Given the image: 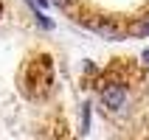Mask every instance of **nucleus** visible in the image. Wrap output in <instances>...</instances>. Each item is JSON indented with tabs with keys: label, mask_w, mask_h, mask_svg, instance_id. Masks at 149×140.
I'll return each mask as SVG.
<instances>
[{
	"label": "nucleus",
	"mask_w": 149,
	"mask_h": 140,
	"mask_svg": "<svg viewBox=\"0 0 149 140\" xmlns=\"http://www.w3.org/2000/svg\"><path fill=\"white\" fill-rule=\"evenodd\" d=\"M90 129V104H82V134Z\"/></svg>",
	"instance_id": "5"
},
{
	"label": "nucleus",
	"mask_w": 149,
	"mask_h": 140,
	"mask_svg": "<svg viewBox=\"0 0 149 140\" xmlns=\"http://www.w3.org/2000/svg\"><path fill=\"white\" fill-rule=\"evenodd\" d=\"M87 28H93L99 37H107V39H121V31L113 25V20H96V23H87Z\"/></svg>",
	"instance_id": "2"
},
{
	"label": "nucleus",
	"mask_w": 149,
	"mask_h": 140,
	"mask_svg": "<svg viewBox=\"0 0 149 140\" xmlns=\"http://www.w3.org/2000/svg\"><path fill=\"white\" fill-rule=\"evenodd\" d=\"M48 3H51V6H56V8H70L76 0H48Z\"/></svg>",
	"instance_id": "6"
},
{
	"label": "nucleus",
	"mask_w": 149,
	"mask_h": 140,
	"mask_svg": "<svg viewBox=\"0 0 149 140\" xmlns=\"http://www.w3.org/2000/svg\"><path fill=\"white\" fill-rule=\"evenodd\" d=\"M31 3H34V6H40V11H42V8H48V6H51L48 0H31Z\"/></svg>",
	"instance_id": "7"
},
{
	"label": "nucleus",
	"mask_w": 149,
	"mask_h": 140,
	"mask_svg": "<svg viewBox=\"0 0 149 140\" xmlns=\"http://www.w3.org/2000/svg\"><path fill=\"white\" fill-rule=\"evenodd\" d=\"M127 34L130 37H149V14H143V17H135L132 23H127Z\"/></svg>",
	"instance_id": "3"
},
{
	"label": "nucleus",
	"mask_w": 149,
	"mask_h": 140,
	"mask_svg": "<svg viewBox=\"0 0 149 140\" xmlns=\"http://www.w3.org/2000/svg\"><path fill=\"white\" fill-rule=\"evenodd\" d=\"M28 3H31V0H28ZM31 11H34V17H37V23H40L42 28H48V31L54 28V20H48V17H45V11H40V8L34 6V3H31Z\"/></svg>",
	"instance_id": "4"
},
{
	"label": "nucleus",
	"mask_w": 149,
	"mask_h": 140,
	"mask_svg": "<svg viewBox=\"0 0 149 140\" xmlns=\"http://www.w3.org/2000/svg\"><path fill=\"white\" fill-rule=\"evenodd\" d=\"M141 59H143V62L149 65V50H143V53H141Z\"/></svg>",
	"instance_id": "8"
},
{
	"label": "nucleus",
	"mask_w": 149,
	"mask_h": 140,
	"mask_svg": "<svg viewBox=\"0 0 149 140\" xmlns=\"http://www.w3.org/2000/svg\"><path fill=\"white\" fill-rule=\"evenodd\" d=\"M99 98L110 112H121L127 107V101H130V87L124 81H107L99 90Z\"/></svg>",
	"instance_id": "1"
}]
</instances>
